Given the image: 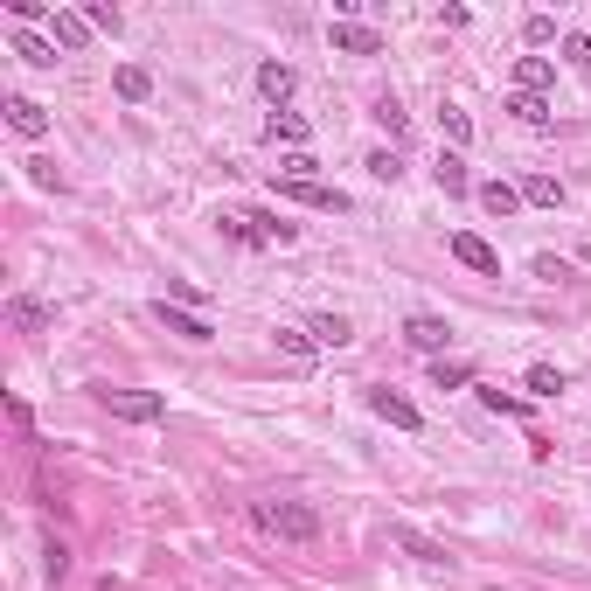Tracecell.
<instances>
[{"instance_id":"6da1fadb","label":"cell","mask_w":591,"mask_h":591,"mask_svg":"<svg viewBox=\"0 0 591 591\" xmlns=\"http://www.w3.org/2000/svg\"><path fill=\"white\" fill-rule=\"evenodd\" d=\"M251 529L258 536H272V543H320V508H306V501H251Z\"/></svg>"},{"instance_id":"7a4b0ae2","label":"cell","mask_w":591,"mask_h":591,"mask_svg":"<svg viewBox=\"0 0 591 591\" xmlns=\"http://www.w3.org/2000/svg\"><path fill=\"white\" fill-rule=\"evenodd\" d=\"M105 411L119 425H160L167 418V397L160 390H105Z\"/></svg>"},{"instance_id":"3957f363","label":"cell","mask_w":591,"mask_h":591,"mask_svg":"<svg viewBox=\"0 0 591 591\" xmlns=\"http://www.w3.org/2000/svg\"><path fill=\"white\" fill-rule=\"evenodd\" d=\"M153 320H160L167 334H181V341H195V348H202V341H216V327H209V320H202L195 306H174V299H153Z\"/></svg>"},{"instance_id":"277c9868","label":"cell","mask_w":591,"mask_h":591,"mask_svg":"<svg viewBox=\"0 0 591 591\" xmlns=\"http://www.w3.org/2000/svg\"><path fill=\"white\" fill-rule=\"evenodd\" d=\"M286 202H299V209H327V216H348V195L341 188H327V181H272Z\"/></svg>"},{"instance_id":"5b68a950","label":"cell","mask_w":591,"mask_h":591,"mask_svg":"<svg viewBox=\"0 0 591 591\" xmlns=\"http://www.w3.org/2000/svg\"><path fill=\"white\" fill-rule=\"evenodd\" d=\"M452 258H459L466 272H480V279H501V251H494L487 237H473V230H452Z\"/></svg>"},{"instance_id":"8992f818","label":"cell","mask_w":591,"mask_h":591,"mask_svg":"<svg viewBox=\"0 0 591 591\" xmlns=\"http://www.w3.org/2000/svg\"><path fill=\"white\" fill-rule=\"evenodd\" d=\"M369 411H376L383 425H397V432H425V411H418L404 390H369Z\"/></svg>"},{"instance_id":"52a82bcc","label":"cell","mask_w":591,"mask_h":591,"mask_svg":"<svg viewBox=\"0 0 591 591\" xmlns=\"http://www.w3.org/2000/svg\"><path fill=\"white\" fill-rule=\"evenodd\" d=\"M404 341H411L418 355H432V362H439L445 341H452V327H445L439 313H411V320H404Z\"/></svg>"},{"instance_id":"ba28073f","label":"cell","mask_w":591,"mask_h":591,"mask_svg":"<svg viewBox=\"0 0 591 591\" xmlns=\"http://www.w3.org/2000/svg\"><path fill=\"white\" fill-rule=\"evenodd\" d=\"M327 42H334L341 56H383V35L362 28V21H327Z\"/></svg>"},{"instance_id":"9c48e42d","label":"cell","mask_w":591,"mask_h":591,"mask_svg":"<svg viewBox=\"0 0 591 591\" xmlns=\"http://www.w3.org/2000/svg\"><path fill=\"white\" fill-rule=\"evenodd\" d=\"M0 112H7V133H14V140H49V112H42L35 98H7Z\"/></svg>"},{"instance_id":"30bf717a","label":"cell","mask_w":591,"mask_h":591,"mask_svg":"<svg viewBox=\"0 0 591 591\" xmlns=\"http://www.w3.org/2000/svg\"><path fill=\"white\" fill-rule=\"evenodd\" d=\"M258 91H265V98L286 112V98L299 91V70H293V63H279V56H272V63H258Z\"/></svg>"},{"instance_id":"8fae6325","label":"cell","mask_w":591,"mask_h":591,"mask_svg":"<svg viewBox=\"0 0 591 591\" xmlns=\"http://www.w3.org/2000/svg\"><path fill=\"white\" fill-rule=\"evenodd\" d=\"M265 140H272V147H293V153H306L313 126H306L299 112H272V119H265Z\"/></svg>"},{"instance_id":"7c38bea8","label":"cell","mask_w":591,"mask_h":591,"mask_svg":"<svg viewBox=\"0 0 591 591\" xmlns=\"http://www.w3.org/2000/svg\"><path fill=\"white\" fill-rule=\"evenodd\" d=\"M432 174H439V188H445V195H473V167H466V153H452V147H445Z\"/></svg>"},{"instance_id":"4fadbf2b","label":"cell","mask_w":591,"mask_h":591,"mask_svg":"<svg viewBox=\"0 0 591 591\" xmlns=\"http://www.w3.org/2000/svg\"><path fill=\"white\" fill-rule=\"evenodd\" d=\"M49 42H56V49H84V42H91V21H84V14H70V7H56Z\"/></svg>"},{"instance_id":"5bb4252c","label":"cell","mask_w":591,"mask_h":591,"mask_svg":"<svg viewBox=\"0 0 591 591\" xmlns=\"http://www.w3.org/2000/svg\"><path fill=\"white\" fill-rule=\"evenodd\" d=\"M557 84V70H550V56H522L515 63V91H529V98H543Z\"/></svg>"},{"instance_id":"9a60e30c","label":"cell","mask_w":591,"mask_h":591,"mask_svg":"<svg viewBox=\"0 0 591 591\" xmlns=\"http://www.w3.org/2000/svg\"><path fill=\"white\" fill-rule=\"evenodd\" d=\"M473 195H480V209H487V216H494V223H501V216H515V209H522V188H508V181H480V188H473Z\"/></svg>"},{"instance_id":"2e32d148","label":"cell","mask_w":591,"mask_h":591,"mask_svg":"<svg viewBox=\"0 0 591 591\" xmlns=\"http://www.w3.org/2000/svg\"><path fill=\"white\" fill-rule=\"evenodd\" d=\"M473 383H480V369H473V362H452V355L432 362V390H473Z\"/></svg>"},{"instance_id":"e0dca14e","label":"cell","mask_w":591,"mask_h":591,"mask_svg":"<svg viewBox=\"0 0 591 591\" xmlns=\"http://www.w3.org/2000/svg\"><path fill=\"white\" fill-rule=\"evenodd\" d=\"M306 334H313L320 348H348V341H355V327H348L341 313H313V320H306Z\"/></svg>"},{"instance_id":"ac0fdd59","label":"cell","mask_w":591,"mask_h":591,"mask_svg":"<svg viewBox=\"0 0 591 591\" xmlns=\"http://www.w3.org/2000/svg\"><path fill=\"white\" fill-rule=\"evenodd\" d=\"M14 56H21L28 70H56V42H42V35H28V28L14 35Z\"/></svg>"},{"instance_id":"d6986e66","label":"cell","mask_w":591,"mask_h":591,"mask_svg":"<svg viewBox=\"0 0 591 591\" xmlns=\"http://www.w3.org/2000/svg\"><path fill=\"white\" fill-rule=\"evenodd\" d=\"M369 119H376V126H383V133H390V140H404V126H411V112H404V98H397V91H383V98H376V112H369Z\"/></svg>"},{"instance_id":"ffe728a7","label":"cell","mask_w":591,"mask_h":591,"mask_svg":"<svg viewBox=\"0 0 591 591\" xmlns=\"http://www.w3.org/2000/svg\"><path fill=\"white\" fill-rule=\"evenodd\" d=\"M7 320H14V327H21V334H42V327H49V306H42V299H7Z\"/></svg>"},{"instance_id":"44dd1931","label":"cell","mask_w":591,"mask_h":591,"mask_svg":"<svg viewBox=\"0 0 591 591\" xmlns=\"http://www.w3.org/2000/svg\"><path fill=\"white\" fill-rule=\"evenodd\" d=\"M112 84H119V98H126V105H147V98H153V70H140V63H126Z\"/></svg>"},{"instance_id":"7402d4cb","label":"cell","mask_w":591,"mask_h":591,"mask_svg":"<svg viewBox=\"0 0 591 591\" xmlns=\"http://www.w3.org/2000/svg\"><path fill=\"white\" fill-rule=\"evenodd\" d=\"M508 112L522 126H550V98H529V91H508Z\"/></svg>"},{"instance_id":"603a6c76","label":"cell","mask_w":591,"mask_h":591,"mask_svg":"<svg viewBox=\"0 0 591 591\" xmlns=\"http://www.w3.org/2000/svg\"><path fill=\"white\" fill-rule=\"evenodd\" d=\"M439 133H445V140H452V153H459V147H466V140H473V119H466L459 105H439Z\"/></svg>"},{"instance_id":"cb8c5ba5","label":"cell","mask_w":591,"mask_h":591,"mask_svg":"<svg viewBox=\"0 0 591 591\" xmlns=\"http://www.w3.org/2000/svg\"><path fill=\"white\" fill-rule=\"evenodd\" d=\"M522 202H543V209H557V202H564V181H550V174H529V181H522Z\"/></svg>"},{"instance_id":"d4e9b609","label":"cell","mask_w":591,"mask_h":591,"mask_svg":"<svg viewBox=\"0 0 591 591\" xmlns=\"http://www.w3.org/2000/svg\"><path fill=\"white\" fill-rule=\"evenodd\" d=\"M397 543H404V550H411L418 564H432V571H439V564H445V550H439V543H432V536H418V529H397Z\"/></svg>"},{"instance_id":"484cf974","label":"cell","mask_w":591,"mask_h":591,"mask_svg":"<svg viewBox=\"0 0 591 591\" xmlns=\"http://www.w3.org/2000/svg\"><path fill=\"white\" fill-rule=\"evenodd\" d=\"M77 14H84L91 28H105V35H119V28H126V14H119L112 0H91V7H77Z\"/></svg>"},{"instance_id":"4316f807","label":"cell","mask_w":591,"mask_h":591,"mask_svg":"<svg viewBox=\"0 0 591 591\" xmlns=\"http://www.w3.org/2000/svg\"><path fill=\"white\" fill-rule=\"evenodd\" d=\"M557 390H564V369L557 362H536L529 369V397H557Z\"/></svg>"},{"instance_id":"83f0119b","label":"cell","mask_w":591,"mask_h":591,"mask_svg":"<svg viewBox=\"0 0 591 591\" xmlns=\"http://www.w3.org/2000/svg\"><path fill=\"white\" fill-rule=\"evenodd\" d=\"M279 348H286L293 362H313V348H320V341H313L306 327H279Z\"/></svg>"},{"instance_id":"f1b7e54d","label":"cell","mask_w":591,"mask_h":591,"mask_svg":"<svg viewBox=\"0 0 591 591\" xmlns=\"http://www.w3.org/2000/svg\"><path fill=\"white\" fill-rule=\"evenodd\" d=\"M522 42H529V49H550V42H557V21H550V14H529V21H522Z\"/></svg>"},{"instance_id":"f546056e","label":"cell","mask_w":591,"mask_h":591,"mask_svg":"<svg viewBox=\"0 0 591 591\" xmlns=\"http://www.w3.org/2000/svg\"><path fill=\"white\" fill-rule=\"evenodd\" d=\"M21 167H28V181H35V188H49V195H63V188H70V181L56 174V160H21Z\"/></svg>"},{"instance_id":"4dcf8cb0","label":"cell","mask_w":591,"mask_h":591,"mask_svg":"<svg viewBox=\"0 0 591 591\" xmlns=\"http://www.w3.org/2000/svg\"><path fill=\"white\" fill-rule=\"evenodd\" d=\"M480 404H487V411H501V418H529V404H522V397H508V390H480Z\"/></svg>"},{"instance_id":"1f68e13d","label":"cell","mask_w":591,"mask_h":591,"mask_svg":"<svg viewBox=\"0 0 591 591\" xmlns=\"http://www.w3.org/2000/svg\"><path fill=\"white\" fill-rule=\"evenodd\" d=\"M564 56H571L578 77H591V35H564Z\"/></svg>"},{"instance_id":"d6a6232c","label":"cell","mask_w":591,"mask_h":591,"mask_svg":"<svg viewBox=\"0 0 591 591\" xmlns=\"http://www.w3.org/2000/svg\"><path fill=\"white\" fill-rule=\"evenodd\" d=\"M369 174H376V181H397V174H404V160H397L390 147H376V153H369Z\"/></svg>"},{"instance_id":"836d02e7","label":"cell","mask_w":591,"mask_h":591,"mask_svg":"<svg viewBox=\"0 0 591 591\" xmlns=\"http://www.w3.org/2000/svg\"><path fill=\"white\" fill-rule=\"evenodd\" d=\"M7 425H14V432H21V439H35V411H28V404H21V397H7Z\"/></svg>"},{"instance_id":"e575fe53","label":"cell","mask_w":591,"mask_h":591,"mask_svg":"<svg viewBox=\"0 0 591 591\" xmlns=\"http://www.w3.org/2000/svg\"><path fill=\"white\" fill-rule=\"evenodd\" d=\"M42 564H49V578H56V585H63V578H70V550H63V543H56V536H49V550H42Z\"/></svg>"},{"instance_id":"d590c367","label":"cell","mask_w":591,"mask_h":591,"mask_svg":"<svg viewBox=\"0 0 591 591\" xmlns=\"http://www.w3.org/2000/svg\"><path fill=\"white\" fill-rule=\"evenodd\" d=\"M7 14H14V21H56L42 0H7Z\"/></svg>"},{"instance_id":"8d00e7d4","label":"cell","mask_w":591,"mask_h":591,"mask_svg":"<svg viewBox=\"0 0 591 591\" xmlns=\"http://www.w3.org/2000/svg\"><path fill=\"white\" fill-rule=\"evenodd\" d=\"M585 265H591V244H585Z\"/></svg>"}]
</instances>
